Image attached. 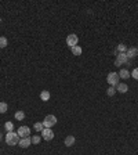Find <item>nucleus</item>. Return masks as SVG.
<instances>
[{
	"label": "nucleus",
	"mask_w": 138,
	"mask_h": 155,
	"mask_svg": "<svg viewBox=\"0 0 138 155\" xmlns=\"http://www.w3.org/2000/svg\"><path fill=\"white\" fill-rule=\"evenodd\" d=\"M19 140H21V137L18 136V133H14L13 132H7L6 134V143L8 145H15V144L19 143Z\"/></svg>",
	"instance_id": "nucleus-1"
},
{
	"label": "nucleus",
	"mask_w": 138,
	"mask_h": 155,
	"mask_svg": "<svg viewBox=\"0 0 138 155\" xmlns=\"http://www.w3.org/2000/svg\"><path fill=\"white\" fill-rule=\"evenodd\" d=\"M107 81H108V83H109L111 86L116 87L118 85H119V81H120L119 74H116V72H109V74H108Z\"/></svg>",
	"instance_id": "nucleus-2"
},
{
	"label": "nucleus",
	"mask_w": 138,
	"mask_h": 155,
	"mask_svg": "<svg viewBox=\"0 0 138 155\" xmlns=\"http://www.w3.org/2000/svg\"><path fill=\"white\" fill-rule=\"evenodd\" d=\"M130 60H128V57L126 53H119L118 56H116V61H115V65L116 67H120L122 64H130Z\"/></svg>",
	"instance_id": "nucleus-3"
},
{
	"label": "nucleus",
	"mask_w": 138,
	"mask_h": 155,
	"mask_svg": "<svg viewBox=\"0 0 138 155\" xmlns=\"http://www.w3.org/2000/svg\"><path fill=\"white\" fill-rule=\"evenodd\" d=\"M55 123H57V118L54 115H47L43 121V126L44 127H49V129H51Z\"/></svg>",
	"instance_id": "nucleus-4"
},
{
	"label": "nucleus",
	"mask_w": 138,
	"mask_h": 155,
	"mask_svg": "<svg viewBox=\"0 0 138 155\" xmlns=\"http://www.w3.org/2000/svg\"><path fill=\"white\" fill-rule=\"evenodd\" d=\"M42 137L46 141H50V140L54 138V132L51 130V129H49V127H44L43 130H42Z\"/></svg>",
	"instance_id": "nucleus-5"
},
{
	"label": "nucleus",
	"mask_w": 138,
	"mask_h": 155,
	"mask_svg": "<svg viewBox=\"0 0 138 155\" xmlns=\"http://www.w3.org/2000/svg\"><path fill=\"white\" fill-rule=\"evenodd\" d=\"M77 42H79V37H77V35H75V33H72V35H69V36L66 37V44L70 46V47L77 46Z\"/></svg>",
	"instance_id": "nucleus-6"
},
{
	"label": "nucleus",
	"mask_w": 138,
	"mask_h": 155,
	"mask_svg": "<svg viewBox=\"0 0 138 155\" xmlns=\"http://www.w3.org/2000/svg\"><path fill=\"white\" fill-rule=\"evenodd\" d=\"M17 133H18V136L21 137V138H25V137H29V134H31V129H29L28 126H21L18 130H17Z\"/></svg>",
	"instance_id": "nucleus-7"
},
{
	"label": "nucleus",
	"mask_w": 138,
	"mask_h": 155,
	"mask_svg": "<svg viewBox=\"0 0 138 155\" xmlns=\"http://www.w3.org/2000/svg\"><path fill=\"white\" fill-rule=\"evenodd\" d=\"M31 144H32L31 137H25V138H21V140H19L18 145H19V147H22V148H28Z\"/></svg>",
	"instance_id": "nucleus-8"
},
{
	"label": "nucleus",
	"mask_w": 138,
	"mask_h": 155,
	"mask_svg": "<svg viewBox=\"0 0 138 155\" xmlns=\"http://www.w3.org/2000/svg\"><path fill=\"white\" fill-rule=\"evenodd\" d=\"M127 57H128V60H131V58H134V57L138 54V50L135 49V47H130V49L127 50Z\"/></svg>",
	"instance_id": "nucleus-9"
},
{
	"label": "nucleus",
	"mask_w": 138,
	"mask_h": 155,
	"mask_svg": "<svg viewBox=\"0 0 138 155\" xmlns=\"http://www.w3.org/2000/svg\"><path fill=\"white\" fill-rule=\"evenodd\" d=\"M116 90H118V92H120V93H127L128 86H127L126 83H119V85L116 86Z\"/></svg>",
	"instance_id": "nucleus-10"
},
{
	"label": "nucleus",
	"mask_w": 138,
	"mask_h": 155,
	"mask_svg": "<svg viewBox=\"0 0 138 155\" xmlns=\"http://www.w3.org/2000/svg\"><path fill=\"white\" fill-rule=\"evenodd\" d=\"M119 78L126 81V79H128V78H130V72H128L127 69H122V71L119 72Z\"/></svg>",
	"instance_id": "nucleus-11"
},
{
	"label": "nucleus",
	"mask_w": 138,
	"mask_h": 155,
	"mask_svg": "<svg viewBox=\"0 0 138 155\" xmlns=\"http://www.w3.org/2000/svg\"><path fill=\"white\" fill-rule=\"evenodd\" d=\"M73 144H75V137L73 136H68L65 138V145L66 147H72Z\"/></svg>",
	"instance_id": "nucleus-12"
},
{
	"label": "nucleus",
	"mask_w": 138,
	"mask_h": 155,
	"mask_svg": "<svg viewBox=\"0 0 138 155\" xmlns=\"http://www.w3.org/2000/svg\"><path fill=\"white\" fill-rule=\"evenodd\" d=\"M40 99H42V101H49V100H50V93H49L47 90H43V92L40 93Z\"/></svg>",
	"instance_id": "nucleus-13"
},
{
	"label": "nucleus",
	"mask_w": 138,
	"mask_h": 155,
	"mask_svg": "<svg viewBox=\"0 0 138 155\" xmlns=\"http://www.w3.org/2000/svg\"><path fill=\"white\" fill-rule=\"evenodd\" d=\"M72 54H73V56H80V54H82V47H80V46L72 47Z\"/></svg>",
	"instance_id": "nucleus-14"
},
{
	"label": "nucleus",
	"mask_w": 138,
	"mask_h": 155,
	"mask_svg": "<svg viewBox=\"0 0 138 155\" xmlns=\"http://www.w3.org/2000/svg\"><path fill=\"white\" fill-rule=\"evenodd\" d=\"M116 51H118V53H126V51H127V46L123 43L119 44V46L116 47Z\"/></svg>",
	"instance_id": "nucleus-15"
},
{
	"label": "nucleus",
	"mask_w": 138,
	"mask_h": 155,
	"mask_svg": "<svg viewBox=\"0 0 138 155\" xmlns=\"http://www.w3.org/2000/svg\"><path fill=\"white\" fill-rule=\"evenodd\" d=\"M44 129V126H43V122H36L35 123V130L36 132H40L42 133V130Z\"/></svg>",
	"instance_id": "nucleus-16"
},
{
	"label": "nucleus",
	"mask_w": 138,
	"mask_h": 155,
	"mask_svg": "<svg viewBox=\"0 0 138 155\" xmlns=\"http://www.w3.org/2000/svg\"><path fill=\"white\" fill-rule=\"evenodd\" d=\"M24 118H25V114H24L22 111H17V112H15V119H17V121H22Z\"/></svg>",
	"instance_id": "nucleus-17"
},
{
	"label": "nucleus",
	"mask_w": 138,
	"mask_h": 155,
	"mask_svg": "<svg viewBox=\"0 0 138 155\" xmlns=\"http://www.w3.org/2000/svg\"><path fill=\"white\" fill-rule=\"evenodd\" d=\"M7 47V39L4 36H0V49Z\"/></svg>",
	"instance_id": "nucleus-18"
},
{
	"label": "nucleus",
	"mask_w": 138,
	"mask_h": 155,
	"mask_svg": "<svg viewBox=\"0 0 138 155\" xmlns=\"http://www.w3.org/2000/svg\"><path fill=\"white\" fill-rule=\"evenodd\" d=\"M7 104L6 103H0V114H6L7 112Z\"/></svg>",
	"instance_id": "nucleus-19"
},
{
	"label": "nucleus",
	"mask_w": 138,
	"mask_h": 155,
	"mask_svg": "<svg viewBox=\"0 0 138 155\" xmlns=\"http://www.w3.org/2000/svg\"><path fill=\"white\" fill-rule=\"evenodd\" d=\"M4 127H6V130H7V132H13L14 123H13V122H7V123L4 125Z\"/></svg>",
	"instance_id": "nucleus-20"
},
{
	"label": "nucleus",
	"mask_w": 138,
	"mask_h": 155,
	"mask_svg": "<svg viewBox=\"0 0 138 155\" xmlns=\"http://www.w3.org/2000/svg\"><path fill=\"white\" fill-rule=\"evenodd\" d=\"M115 93H116V89H115L113 86H111V87H109V89L107 90V94L109 96V97H112V96H113Z\"/></svg>",
	"instance_id": "nucleus-21"
},
{
	"label": "nucleus",
	"mask_w": 138,
	"mask_h": 155,
	"mask_svg": "<svg viewBox=\"0 0 138 155\" xmlns=\"http://www.w3.org/2000/svg\"><path fill=\"white\" fill-rule=\"evenodd\" d=\"M31 140H32V144H39V143H40V137H39V136L31 137Z\"/></svg>",
	"instance_id": "nucleus-22"
},
{
	"label": "nucleus",
	"mask_w": 138,
	"mask_h": 155,
	"mask_svg": "<svg viewBox=\"0 0 138 155\" xmlns=\"http://www.w3.org/2000/svg\"><path fill=\"white\" fill-rule=\"evenodd\" d=\"M131 76L134 78V79H137L138 81V68H134V71L131 72Z\"/></svg>",
	"instance_id": "nucleus-23"
},
{
	"label": "nucleus",
	"mask_w": 138,
	"mask_h": 155,
	"mask_svg": "<svg viewBox=\"0 0 138 155\" xmlns=\"http://www.w3.org/2000/svg\"><path fill=\"white\" fill-rule=\"evenodd\" d=\"M0 138H1V134H0Z\"/></svg>",
	"instance_id": "nucleus-24"
},
{
	"label": "nucleus",
	"mask_w": 138,
	"mask_h": 155,
	"mask_svg": "<svg viewBox=\"0 0 138 155\" xmlns=\"http://www.w3.org/2000/svg\"><path fill=\"white\" fill-rule=\"evenodd\" d=\"M0 22H1V18H0Z\"/></svg>",
	"instance_id": "nucleus-25"
}]
</instances>
